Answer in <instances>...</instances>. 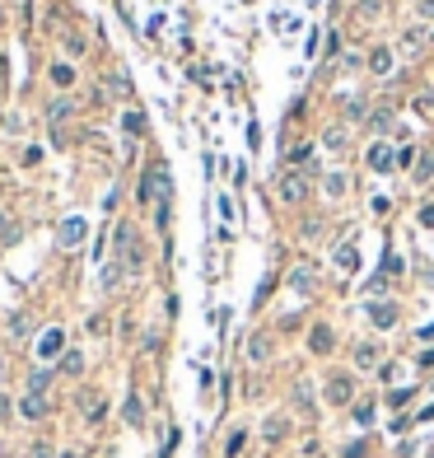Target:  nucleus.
<instances>
[{
    "mask_svg": "<svg viewBox=\"0 0 434 458\" xmlns=\"http://www.w3.org/2000/svg\"><path fill=\"white\" fill-rule=\"evenodd\" d=\"M117 262L127 271L140 267V248H136V229L131 225H117Z\"/></svg>",
    "mask_w": 434,
    "mask_h": 458,
    "instance_id": "obj_1",
    "label": "nucleus"
},
{
    "mask_svg": "<svg viewBox=\"0 0 434 458\" xmlns=\"http://www.w3.org/2000/svg\"><path fill=\"white\" fill-rule=\"evenodd\" d=\"M276 192H281L285 206H299V201H308V178H304V173H285Z\"/></svg>",
    "mask_w": 434,
    "mask_h": 458,
    "instance_id": "obj_2",
    "label": "nucleus"
},
{
    "mask_svg": "<svg viewBox=\"0 0 434 458\" xmlns=\"http://www.w3.org/2000/svg\"><path fill=\"white\" fill-rule=\"evenodd\" d=\"M84 234H89V225L79 216H71V220H61V234H56V239H61V248H79Z\"/></svg>",
    "mask_w": 434,
    "mask_h": 458,
    "instance_id": "obj_3",
    "label": "nucleus"
},
{
    "mask_svg": "<svg viewBox=\"0 0 434 458\" xmlns=\"http://www.w3.org/2000/svg\"><path fill=\"white\" fill-rule=\"evenodd\" d=\"M369 318H374V327H397V304L392 299H374L369 304Z\"/></svg>",
    "mask_w": 434,
    "mask_h": 458,
    "instance_id": "obj_4",
    "label": "nucleus"
},
{
    "mask_svg": "<svg viewBox=\"0 0 434 458\" xmlns=\"http://www.w3.org/2000/svg\"><path fill=\"white\" fill-rule=\"evenodd\" d=\"M61 346H66V332H61V327H47V332L38 337V355H42V360H56Z\"/></svg>",
    "mask_w": 434,
    "mask_h": 458,
    "instance_id": "obj_5",
    "label": "nucleus"
},
{
    "mask_svg": "<svg viewBox=\"0 0 434 458\" xmlns=\"http://www.w3.org/2000/svg\"><path fill=\"white\" fill-rule=\"evenodd\" d=\"M19 416H24V421H42V416H47V398L24 393V398H19Z\"/></svg>",
    "mask_w": 434,
    "mask_h": 458,
    "instance_id": "obj_6",
    "label": "nucleus"
},
{
    "mask_svg": "<svg viewBox=\"0 0 434 458\" xmlns=\"http://www.w3.org/2000/svg\"><path fill=\"white\" fill-rule=\"evenodd\" d=\"M350 393H355L350 374H332V383H327V403H350Z\"/></svg>",
    "mask_w": 434,
    "mask_h": 458,
    "instance_id": "obj_7",
    "label": "nucleus"
},
{
    "mask_svg": "<svg viewBox=\"0 0 434 458\" xmlns=\"http://www.w3.org/2000/svg\"><path fill=\"white\" fill-rule=\"evenodd\" d=\"M248 360H257V365H261V360H271V337H261V332L248 337Z\"/></svg>",
    "mask_w": 434,
    "mask_h": 458,
    "instance_id": "obj_8",
    "label": "nucleus"
},
{
    "mask_svg": "<svg viewBox=\"0 0 434 458\" xmlns=\"http://www.w3.org/2000/svg\"><path fill=\"white\" fill-rule=\"evenodd\" d=\"M392 164H397V155H392L387 145H374V150H369V168H379V173H387Z\"/></svg>",
    "mask_w": 434,
    "mask_h": 458,
    "instance_id": "obj_9",
    "label": "nucleus"
},
{
    "mask_svg": "<svg viewBox=\"0 0 434 458\" xmlns=\"http://www.w3.org/2000/svg\"><path fill=\"white\" fill-rule=\"evenodd\" d=\"M379 355H383V351L374 346V342H364V346H355V365H359V370H374V365H379Z\"/></svg>",
    "mask_w": 434,
    "mask_h": 458,
    "instance_id": "obj_10",
    "label": "nucleus"
},
{
    "mask_svg": "<svg viewBox=\"0 0 434 458\" xmlns=\"http://www.w3.org/2000/svg\"><path fill=\"white\" fill-rule=\"evenodd\" d=\"M383 14V0H355V19H364V24H374Z\"/></svg>",
    "mask_w": 434,
    "mask_h": 458,
    "instance_id": "obj_11",
    "label": "nucleus"
},
{
    "mask_svg": "<svg viewBox=\"0 0 434 458\" xmlns=\"http://www.w3.org/2000/svg\"><path fill=\"white\" fill-rule=\"evenodd\" d=\"M122 416H127L131 426H145V403H140V398L131 393V398H127V407H122Z\"/></svg>",
    "mask_w": 434,
    "mask_h": 458,
    "instance_id": "obj_12",
    "label": "nucleus"
},
{
    "mask_svg": "<svg viewBox=\"0 0 434 458\" xmlns=\"http://www.w3.org/2000/svg\"><path fill=\"white\" fill-rule=\"evenodd\" d=\"M369 71H374V75H392V52H387V47H379V52L369 56Z\"/></svg>",
    "mask_w": 434,
    "mask_h": 458,
    "instance_id": "obj_13",
    "label": "nucleus"
},
{
    "mask_svg": "<svg viewBox=\"0 0 434 458\" xmlns=\"http://www.w3.org/2000/svg\"><path fill=\"white\" fill-rule=\"evenodd\" d=\"M308 346L318 351V355H327V351H332V327H313V337H308Z\"/></svg>",
    "mask_w": 434,
    "mask_h": 458,
    "instance_id": "obj_14",
    "label": "nucleus"
},
{
    "mask_svg": "<svg viewBox=\"0 0 434 458\" xmlns=\"http://www.w3.org/2000/svg\"><path fill=\"white\" fill-rule=\"evenodd\" d=\"M122 131H127V136H140V131H145V117H140L136 108L122 112Z\"/></svg>",
    "mask_w": 434,
    "mask_h": 458,
    "instance_id": "obj_15",
    "label": "nucleus"
},
{
    "mask_svg": "<svg viewBox=\"0 0 434 458\" xmlns=\"http://www.w3.org/2000/svg\"><path fill=\"white\" fill-rule=\"evenodd\" d=\"M47 383H51L47 370H33V374H28V393H38V398H42V393H47Z\"/></svg>",
    "mask_w": 434,
    "mask_h": 458,
    "instance_id": "obj_16",
    "label": "nucleus"
},
{
    "mask_svg": "<svg viewBox=\"0 0 434 458\" xmlns=\"http://www.w3.org/2000/svg\"><path fill=\"white\" fill-rule=\"evenodd\" d=\"M10 332H14V337H28V332H33V318H28V314H10Z\"/></svg>",
    "mask_w": 434,
    "mask_h": 458,
    "instance_id": "obj_17",
    "label": "nucleus"
},
{
    "mask_svg": "<svg viewBox=\"0 0 434 458\" xmlns=\"http://www.w3.org/2000/svg\"><path fill=\"white\" fill-rule=\"evenodd\" d=\"M355 262H359V257H355V248H350V243H346V248H336V267H341V271H355Z\"/></svg>",
    "mask_w": 434,
    "mask_h": 458,
    "instance_id": "obj_18",
    "label": "nucleus"
},
{
    "mask_svg": "<svg viewBox=\"0 0 434 458\" xmlns=\"http://www.w3.org/2000/svg\"><path fill=\"white\" fill-rule=\"evenodd\" d=\"M61 370H66V374H84V355H79V351H66Z\"/></svg>",
    "mask_w": 434,
    "mask_h": 458,
    "instance_id": "obj_19",
    "label": "nucleus"
},
{
    "mask_svg": "<svg viewBox=\"0 0 434 458\" xmlns=\"http://www.w3.org/2000/svg\"><path fill=\"white\" fill-rule=\"evenodd\" d=\"M420 47H425V33H420V28H411L407 38H402V52H420Z\"/></svg>",
    "mask_w": 434,
    "mask_h": 458,
    "instance_id": "obj_20",
    "label": "nucleus"
},
{
    "mask_svg": "<svg viewBox=\"0 0 434 458\" xmlns=\"http://www.w3.org/2000/svg\"><path fill=\"white\" fill-rule=\"evenodd\" d=\"M19 239V229H14V220L5 216V211H0V243H14Z\"/></svg>",
    "mask_w": 434,
    "mask_h": 458,
    "instance_id": "obj_21",
    "label": "nucleus"
},
{
    "mask_svg": "<svg viewBox=\"0 0 434 458\" xmlns=\"http://www.w3.org/2000/svg\"><path fill=\"white\" fill-rule=\"evenodd\" d=\"M61 42H66L71 56H84V38H79V33H61Z\"/></svg>",
    "mask_w": 434,
    "mask_h": 458,
    "instance_id": "obj_22",
    "label": "nucleus"
},
{
    "mask_svg": "<svg viewBox=\"0 0 434 458\" xmlns=\"http://www.w3.org/2000/svg\"><path fill=\"white\" fill-rule=\"evenodd\" d=\"M290 285H294V290H313V271H294V276H290Z\"/></svg>",
    "mask_w": 434,
    "mask_h": 458,
    "instance_id": "obj_23",
    "label": "nucleus"
},
{
    "mask_svg": "<svg viewBox=\"0 0 434 458\" xmlns=\"http://www.w3.org/2000/svg\"><path fill=\"white\" fill-rule=\"evenodd\" d=\"M355 426H374V403H359L355 407Z\"/></svg>",
    "mask_w": 434,
    "mask_h": 458,
    "instance_id": "obj_24",
    "label": "nucleus"
},
{
    "mask_svg": "<svg viewBox=\"0 0 434 458\" xmlns=\"http://www.w3.org/2000/svg\"><path fill=\"white\" fill-rule=\"evenodd\" d=\"M51 80H56V84H71V80H75V71H71V66H61V61H56V66H51Z\"/></svg>",
    "mask_w": 434,
    "mask_h": 458,
    "instance_id": "obj_25",
    "label": "nucleus"
},
{
    "mask_svg": "<svg viewBox=\"0 0 434 458\" xmlns=\"http://www.w3.org/2000/svg\"><path fill=\"white\" fill-rule=\"evenodd\" d=\"M322 188H327V196H341V192H346V178H341V173H332Z\"/></svg>",
    "mask_w": 434,
    "mask_h": 458,
    "instance_id": "obj_26",
    "label": "nucleus"
},
{
    "mask_svg": "<svg viewBox=\"0 0 434 458\" xmlns=\"http://www.w3.org/2000/svg\"><path fill=\"white\" fill-rule=\"evenodd\" d=\"M369 127H374V131H392V112H374Z\"/></svg>",
    "mask_w": 434,
    "mask_h": 458,
    "instance_id": "obj_27",
    "label": "nucleus"
},
{
    "mask_svg": "<svg viewBox=\"0 0 434 458\" xmlns=\"http://www.w3.org/2000/svg\"><path fill=\"white\" fill-rule=\"evenodd\" d=\"M281 431H285V421L281 416H271V421H266V440H281Z\"/></svg>",
    "mask_w": 434,
    "mask_h": 458,
    "instance_id": "obj_28",
    "label": "nucleus"
},
{
    "mask_svg": "<svg viewBox=\"0 0 434 458\" xmlns=\"http://www.w3.org/2000/svg\"><path fill=\"white\" fill-rule=\"evenodd\" d=\"M387 403H392V407H407V403H411V388H397V393H387Z\"/></svg>",
    "mask_w": 434,
    "mask_h": 458,
    "instance_id": "obj_29",
    "label": "nucleus"
},
{
    "mask_svg": "<svg viewBox=\"0 0 434 458\" xmlns=\"http://www.w3.org/2000/svg\"><path fill=\"white\" fill-rule=\"evenodd\" d=\"M346 117H364V99H346Z\"/></svg>",
    "mask_w": 434,
    "mask_h": 458,
    "instance_id": "obj_30",
    "label": "nucleus"
},
{
    "mask_svg": "<svg viewBox=\"0 0 434 458\" xmlns=\"http://www.w3.org/2000/svg\"><path fill=\"white\" fill-rule=\"evenodd\" d=\"M420 19H434V0H420Z\"/></svg>",
    "mask_w": 434,
    "mask_h": 458,
    "instance_id": "obj_31",
    "label": "nucleus"
},
{
    "mask_svg": "<svg viewBox=\"0 0 434 458\" xmlns=\"http://www.w3.org/2000/svg\"><path fill=\"white\" fill-rule=\"evenodd\" d=\"M420 225H434V206H425V211H420Z\"/></svg>",
    "mask_w": 434,
    "mask_h": 458,
    "instance_id": "obj_32",
    "label": "nucleus"
},
{
    "mask_svg": "<svg viewBox=\"0 0 434 458\" xmlns=\"http://www.w3.org/2000/svg\"><path fill=\"white\" fill-rule=\"evenodd\" d=\"M0 383H5V365H0Z\"/></svg>",
    "mask_w": 434,
    "mask_h": 458,
    "instance_id": "obj_33",
    "label": "nucleus"
},
{
    "mask_svg": "<svg viewBox=\"0 0 434 458\" xmlns=\"http://www.w3.org/2000/svg\"><path fill=\"white\" fill-rule=\"evenodd\" d=\"M0 24H5V10H0Z\"/></svg>",
    "mask_w": 434,
    "mask_h": 458,
    "instance_id": "obj_34",
    "label": "nucleus"
},
{
    "mask_svg": "<svg viewBox=\"0 0 434 458\" xmlns=\"http://www.w3.org/2000/svg\"><path fill=\"white\" fill-rule=\"evenodd\" d=\"M61 458H75V454H61Z\"/></svg>",
    "mask_w": 434,
    "mask_h": 458,
    "instance_id": "obj_35",
    "label": "nucleus"
}]
</instances>
